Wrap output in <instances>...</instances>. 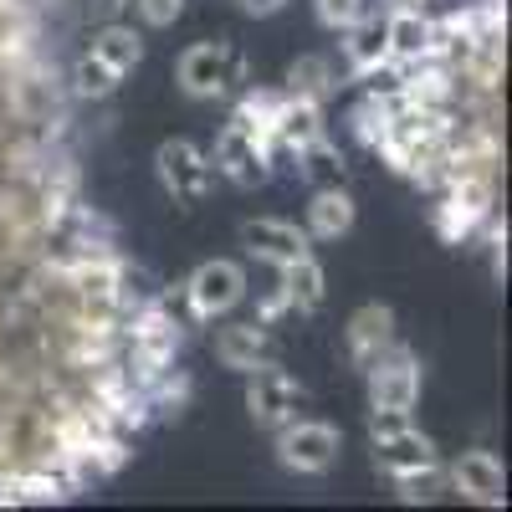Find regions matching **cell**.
<instances>
[{
    "label": "cell",
    "mask_w": 512,
    "mask_h": 512,
    "mask_svg": "<svg viewBox=\"0 0 512 512\" xmlns=\"http://www.w3.org/2000/svg\"><path fill=\"white\" fill-rule=\"evenodd\" d=\"M180 77V93L195 98V103H216V98H231L241 93L246 82V57L231 47V41H200V47H190L175 67Z\"/></svg>",
    "instance_id": "obj_1"
},
{
    "label": "cell",
    "mask_w": 512,
    "mask_h": 512,
    "mask_svg": "<svg viewBox=\"0 0 512 512\" xmlns=\"http://www.w3.org/2000/svg\"><path fill=\"white\" fill-rule=\"evenodd\" d=\"M364 379H369V410H400V415L415 410L420 384H425L420 359L400 344V338H395V344H384V349L364 364Z\"/></svg>",
    "instance_id": "obj_2"
},
{
    "label": "cell",
    "mask_w": 512,
    "mask_h": 512,
    "mask_svg": "<svg viewBox=\"0 0 512 512\" xmlns=\"http://www.w3.org/2000/svg\"><path fill=\"white\" fill-rule=\"evenodd\" d=\"M154 175H159L164 195L180 200L185 210L200 205L210 190H216V180H221L216 164H210V154L195 149L190 139H164V144L154 149Z\"/></svg>",
    "instance_id": "obj_3"
},
{
    "label": "cell",
    "mask_w": 512,
    "mask_h": 512,
    "mask_svg": "<svg viewBox=\"0 0 512 512\" xmlns=\"http://www.w3.org/2000/svg\"><path fill=\"white\" fill-rule=\"evenodd\" d=\"M241 303H246V267L241 262L216 256V262H200L185 277V308L195 323H216V318L236 313Z\"/></svg>",
    "instance_id": "obj_4"
},
{
    "label": "cell",
    "mask_w": 512,
    "mask_h": 512,
    "mask_svg": "<svg viewBox=\"0 0 512 512\" xmlns=\"http://www.w3.org/2000/svg\"><path fill=\"white\" fill-rule=\"evenodd\" d=\"M272 436H277V461L287 466V472H297V477H323L328 466L338 461V451H344V436H338L328 420H303L297 415Z\"/></svg>",
    "instance_id": "obj_5"
},
{
    "label": "cell",
    "mask_w": 512,
    "mask_h": 512,
    "mask_svg": "<svg viewBox=\"0 0 512 512\" xmlns=\"http://www.w3.org/2000/svg\"><path fill=\"white\" fill-rule=\"evenodd\" d=\"M369 446H374V466H379V472L390 477V482L441 466L436 441L425 436V431H415L410 415H405V420H395V425H374V431H369Z\"/></svg>",
    "instance_id": "obj_6"
},
{
    "label": "cell",
    "mask_w": 512,
    "mask_h": 512,
    "mask_svg": "<svg viewBox=\"0 0 512 512\" xmlns=\"http://www.w3.org/2000/svg\"><path fill=\"white\" fill-rule=\"evenodd\" d=\"M303 405H308V390L287 369H277V359L246 374V410L262 431H282L287 420H297Z\"/></svg>",
    "instance_id": "obj_7"
},
{
    "label": "cell",
    "mask_w": 512,
    "mask_h": 512,
    "mask_svg": "<svg viewBox=\"0 0 512 512\" xmlns=\"http://www.w3.org/2000/svg\"><path fill=\"white\" fill-rule=\"evenodd\" d=\"M210 164H216L221 180H231V185H241V190H256V185L272 180V164H267L262 139H256L246 123H236V118L216 134V144H210Z\"/></svg>",
    "instance_id": "obj_8"
},
{
    "label": "cell",
    "mask_w": 512,
    "mask_h": 512,
    "mask_svg": "<svg viewBox=\"0 0 512 512\" xmlns=\"http://www.w3.org/2000/svg\"><path fill=\"white\" fill-rule=\"evenodd\" d=\"M241 246L256 256V262L287 267V262H297V256L313 251V236H308V226H297V221L256 216V221H241Z\"/></svg>",
    "instance_id": "obj_9"
},
{
    "label": "cell",
    "mask_w": 512,
    "mask_h": 512,
    "mask_svg": "<svg viewBox=\"0 0 512 512\" xmlns=\"http://www.w3.org/2000/svg\"><path fill=\"white\" fill-rule=\"evenodd\" d=\"M446 487L461 492L466 502L477 507H502L507 502V472L492 451H461L451 466H446Z\"/></svg>",
    "instance_id": "obj_10"
},
{
    "label": "cell",
    "mask_w": 512,
    "mask_h": 512,
    "mask_svg": "<svg viewBox=\"0 0 512 512\" xmlns=\"http://www.w3.org/2000/svg\"><path fill=\"white\" fill-rule=\"evenodd\" d=\"M431 41H436V16H425L420 6H384V52L395 62L425 57Z\"/></svg>",
    "instance_id": "obj_11"
},
{
    "label": "cell",
    "mask_w": 512,
    "mask_h": 512,
    "mask_svg": "<svg viewBox=\"0 0 512 512\" xmlns=\"http://www.w3.org/2000/svg\"><path fill=\"white\" fill-rule=\"evenodd\" d=\"M216 359L236 374H251V369H262L272 364V333L262 323H221L216 328Z\"/></svg>",
    "instance_id": "obj_12"
},
{
    "label": "cell",
    "mask_w": 512,
    "mask_h": 512,
    "mask_svg": "<svg viewBox=\"0 0 512 512\" xmlns=\"http://www.w3.org/2000/svg\"><path fill=\"white\" fill-rule=\"evenodd\" d=\"M323 134H328L323 103H308V98L282 93V108H277V118H272V139H277V149H282L287 159H297V149L313 144V139H323Z\"/></svg>",
    "instance_id": "obj_13"
},
{
    "label": "cell",
    "mask_w": 512,
    "mask_h": 512,
    "mask_svg": "<svg viewBox=\"0 0 512 512\" xmlns=\"http://www.w3.org/2000/svg\"><path fill=\"white\" fill-rule=\"evenodd\" d=\"M344 344H349V359L364 369L384 344H395V313L384 308V303H364V308L349 318V328H344Z\"/></svg>",
    "instance_id": "obj_14"
},
{
    "label": "cell",
    "mask_w": 512,
    "mask_h": 512,
    "mask_svg": "<svg viewBox=\"0 0 512 512\" xmlns=\"http://www.w3.org/2000/svg\"><path fill=\"white\" fill-rule=\"evenodd\" d=\"M354 231V195L344 185H318L308 200V236L313 241H338Z\"/></svg>",
    "instance_id": "obj_15"
},
{
    "label": "cell",
    "mask_w": 512,
    "mask_h": 512,
    "mask_svg": "<svg viewBox=\"0 0 512 512\" xmlns=\"http://www.w3.org/2000/svg\"><path fill=\"white\" fill-rule=\"evenodd\" d=\"M82 52H93L103 57L113 72H134L144 62V31L139 26H123V21H103L93 36H88V47Z\"/></svg>",
    "instance_id": "obj_16"
},
{
    "label": "cell",
    "mask_w": 512,
    "mask_h": 512,
    "mask_svg": "<svg viewBox=\"0 0 512 512\" xmlns=\"http://www.w3.org/2000/svg\"><path fill=\"white\" fill-rule=\"evenodd\" d=\"M277 282H282V292L292 297L297 313H318L323 297H328V272H323V262H318L313 251L297 256V262H287V267H277Z\"/></svg>",
    "instance_id": "obj_17"
},
{
    "label": "cell",
    "mask_w": 512,
    "mask_h": 512,
    "mask_svg": "<svg viewBox=\"0 0 512 512\" xmlns=\"http://www.w3.org/2000/svg\"><path fill=\"white\" fill-rule=\"evenodd\" d=\"M338 36H344V62H349L354 77H359L364 67H374L379 57H390V52H384V6H379V11L369 6L354 26H344Z\"/></svg>",
    "instance_id": "obj_18"
},
{
    "label": "cell",
    "mask_w": 512,
    "mask_h": 512,
    "mask_svg": "<svg viewBox=\"0 0 512 512\" xmlns=\"http://www.w3.org/2000/svg\"><path fill=\"white\" fill-rule=\"evenodd\" d=\"M338 88H344V82H338L333 62H328V57H318V52H308V57H297V62L287 67V88H282V93L308 98V103H328Z\"/></svg>",
    "instance_id": "obj_19"
},
{
    "label": "cell",
    "mask_w": 512,
    "mask_h": 512,
    "mask_svg": "<svg viewBox=\"0 0 512 512\" xmlns=\"http://www.w3.org/2000/svg\"><path fill=\"white\" fill-rule=\"evenodd\" d=\"M118 82H123V72H113L103 57H93V52H82L72 67H67V93L77 98V103H108L113 93H118Z\"/></svg>",
    "instance_id": "obj_20"
},
{
    "label": "cell",
    "mask_w": 512,
    "mask_h": 512,
    "mask_svg": "<svg viewBox=\"0 0 512 512\" xmlns=\"http://www.w3.org/2000/svg\"><path fill=\"white\" fill-rule=\"evenodd\" d=\"M344 175H349L344 149H338L328 134L297 149V180H303V185H344Z\"/></svg>",
    "instance_id": "obj_21"
},
{
    "label": "cell",
    "mask_w": 512,
    "mask_h": 512,
    "mask_svg": "<svg viewBox=\"0 0 512 512\" xmlns=\"http://www.w3.org/2000/svg\"><path fill=\"white\" fill-rule=\"evenodd\" d=\"M384 123H390V103H379V98H364L354 113H349V128H354V139L374 154L379 139H384Z\"/></svg>",
    "instance_id": "obj_22"
},
{
    "label": "cell",
    "mask_w": 512,
    "mask_h": 512,
    "mask_svg": "<svg viewBox=\"0 0 512 512\" xmlns=\"http://www.w3.org/2000/svg\"><path fill=\"white\" fill-rule=\"evenodd\" d=\"M364 11H369V0H313V16H318V26H328V31L354 26Z\"/></svg>",
    "instance_id": "obj_23"
},
{
    "label": "cell",
    "mask_w": 512,
    "mask_h": 512,
    "mask_svg": "<svg viewBox=\"0 0 512 512\" xmlns=\"http://www.w3.org/2000/svg\"><path fill=\"white\" fill-rule=\"evenodd\" d=\"M128 6L139 11V21H144V26L164 31V26H175V21L185 16V6H190V0H128Z\"/></svg>",
    "instance_id": "obj_24"
},
{
    "label": "cell",
    "mask_w": 512,
    "mask_h": 512,
    "mask_svg": "<svg viewBox=\"0 0 512 512\" xmlns=\"http://www.w3.org/2000/svg\"><path fill=\"white\" fill-rule=\"evenodd\" d=\"M282 313H297V308H292V297H287V292H282V282H277V287L262 297V303H256V323H262V328H277V318H282Z\"/></svg>",
    "instance_id": "obj_25"
},
{
    "label": "cell",
    "mask_w": 512,
    "mask_h": 512,
    "mask_svg": "<svg viewBox=\"0 0 512 512\" xmlns=\"http://www.w3.org/2000/svg\"><path fill=\"white\" fill-rule=\"evenodd\" d=\"M282 6H287V0H241V11H246V16H277Z\"/></svg>",
    "instance_id": "obj_26"
},
{
    "label": "cell",
    "mask_w": 512,
    "mask_h": 512,
    "mask_svg": "<svg viewBox=\"0 0 512 512\" xmlns=\"http://www.w3.org/2000/svg\"><path fill=\"white\" fill-rule=\"evenodd\" d=\"M88 6H93V11L103 16V21H113L118 11H128V0H88Z\"/></svg>",
    "instance_id": "obj_27"
}]
</instances>
